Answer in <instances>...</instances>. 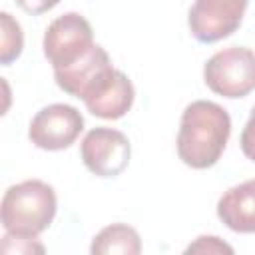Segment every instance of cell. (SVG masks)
<instances>
[{
    "label": "cell",
    "instance_id": "cell-1",
    "mask_svg": "<svg viewBox=\"0 0 255 255\" xmlns=\"http://www.w3.org/2000/svg\"><path fill=\"white\" fill-rule=\"evenodd\" d=\"M231 135V118L225 108L215 102H191L179 122L177 155L193 169L215 165Z\"/></svg>",
    "mask_w": 255,
    "mask_h": 255
},
{
    "label": "cell",
    "instance_id": "cell-2",
    "mask_svg": "<svg viewBox=\"0 0 255 255\" xmlns=\"http://www.w3.org/2000/svg\"><path fill=\"white\" fill-rule=\"evenodd\" d=\"M58 209L56 191L40 179H26L10 185L0 203V219L6 233L38 237L50 227Z\"/></svg>",
    "mask_w": 255,
    "mask_h": 255
},
{
    "label": "cell",
    "instance_id": "cell-3",
    "mask_svg": "<svg viewBox=\"0 0 255 255\" xmlns=\"http://www.w3.org/2000/svg\"><path fill=\"white\" fill-rule=\"evenodd\" d=\"M207 88L223 98H245L255 90V52L243 46H229L215 52L203 66Z\"/></svg>",
    "mask_w": 255,
    "mask_h": 255
},
{
    "label": "cell",
    "instance_id": "cell-4",
    "mask_svg": "<svg viewBox=\"0 0 255 255\" xmlns=\"http://www.w3.org/2000/svg\"><path fill=\"white\" fill-rule=\"evenodd\" d=\"M94 46V30L78 12H66L50 22L44 34V56L52 68H64L78 62Z\"/></svg>",
    "mask_w": 255,
    "mask_h": 255
},
{
    "label": "cell",
    "instance_id": "cell-5",
    "mask_svg": "<svg viewBox=\"0 0 255 255\" xmlns=\"http://www.w3.org/2000/svg\"><path fill=\"white\" fill-rule=\"evenodd\" d=\"M249 0H195L187 26L197 42L213 44L231 36L243 20Z\"/></svg>",
    "mask_w": 255,
    "mask_h": 255
},
{
    "label": "cell",
    "instance_id": "cell-6",
    "mask_svg": "<svg viewBox=\"0 0 255 255\" xmlns=\"http://www.w3.org/2000/svg\"><path fill=\"white\" fill-rule=\"evenodd\" d=\"M84 129V116L68 104H50L42 108L30 122V141L46 151L70 147Z\"/></svg>",
    "mask_w": 255,
    "mask_h": 255
},
{
    "label": "cell",
    "instance_id": "cell-7",
    "mask_svg": "<svg viewBox=\"0 0 255 255\" xmlns=\"http://www.w3.org/2000/svg\"><path fill=\"white\" fill-rule=\"evenodd\" d=\"M84 165L98 177L120 175L131 155V145L126 133L114 128H94L90 129L80 145Z\"/></svg>",
    "mask_w": 255,
    "mask_h": 255
},
{
    "label": "cell",
    "instance_id": "cell-8",
    "mask_svg": "<svg viewBox=\"0 0 255 255\" xmlns=\"http://www.w3.org/2000/svg\"><path fill=\"white\" fill-rule=\"evenodd\" d=\"M114 72L116 68L112 66L108 52L102 46L94 44L92 50L78 62L64 68H56L54 78L60 90L86 102L112 80Z\"/></svg>",
    "mask_w": 255,
    "mask_h": 255
},
{
    "label": "cell",
    "instance_id": "cell-9",
    "mask_svg": "<svg viewBox=\"0 0 255 255\" xmlns=\"http://www.w3.org/2000/svg\"><path fill=\"white\" fill-rule=\"evenodd\" d=\"M217 217L237 233H255V179L229 187L217 201Z\"/></svg>",
    "mask_w": 255,
    "mask_h": 255
},
{
    "label": "cell",
    "instance_id": "cell-10",
    "mask_svg": "<svg viewBox=\"0 0 255 255\" xmlns=\"http://www.w3.org/2000/svg\"><path fill=\"white\" fill-rule=\"evenodd\" d=\"M133 98H135V90H133L131 80L122 70H116L112 80L84 104H86L88 112L98 118L120 120L122 116H126L129 112Z\"/></svg>",
    "mask_w": 255,
    "mask_h": 255
},
{
    "label": "cell",
    "instance_id": "cell-11",
    "mask_svg": "<svg viewBox=\"0 0 255 255\" xmlns=\"http://www.w3.org/2000/svg\"><path fill=\"white\" fill-rule=\"evenodd\" d=\"M90 251L94 255H110V253L137 255L141 251V241L133 227L126 223H112L94 237Z\"/></svg>",
    "mask_w": 255,
    "mask_h": 255
},
{
    "label": "cell",
    "instance_id": "cell-12",
    "mask_svg": "<svg viewBox=\"0 0 255 255\" xmlns=\"http://www.w3.org/2000/svg\"><path fill=\"white\" fill-rule=\"evenodd\" d=\"M0 30H2V38H0V64L8 66V64H12L22 54L24 34H22L20 24L8 12L0 14Z\"/></svg>",
    "mask_w": 255,
    "mask_h": 255
},
{
    "label": "cell",
    "instance_id": "cell-13",
    "mask_svg": "<svg viewBox=\"0 0 255 255\" xmlns=\"http://www.w3.org/2000/svg\"><path fill=\"white\" fill-rule=\"evenodd\" d=\"M187 253H233V247H229L227 243H223L219 237L213 235H201L195 239V243H191L187 249Z\"/></svg>",
    "mask_w": 255,
    "mask_h": 255
},
{
    "label": "cell",
    "instance_id": "cell-14",
    "mask_svg": "<svg viewBox=\"0 0 255 255\" xmlns=\"http://www.w3.org/2000/svg\"><path fill=\"white\" fill-rule=\"evenodd\" d=\"M8 239L14 241V245L6 243V245H0V249L4 253H44V245L36 241V237H22V235H12V233H6Z\"/></svg>",
    "mask_w": 255,
    "mask_h": 255
},
{
    "label": "cell",
    "instance_id": "cell-15",
    "mask_svg": "<svg viewBox=\"0 0 255 255\" xmlns=\"http://www.w3.org/2000/svg\"><path fill=\"white\" fill-rule=\"evenodd\" d=\"M239 143H241L243 155H245L247 159L255 161V106H253V110H251V114H249V120H247V124H245V128H243V131H241Z\"/></svg>",
    "mask_w": 255,
    "mask_h": 255
},
{
    "label": "cell",
    "instance_id": "cell-16",
    "mask_svg": "<svg viewBox=\"0 0 255 255\" xmlns=\"http://www.w3.org/2000/svg\"><path fill=\"white\" fill-rule=\"evenodd\" d=\"M16 4L28 14H42L60 4V0H16Z\"/></svg>",
    "mask_w": 255,
    "mask_h": 255
}]
</instances>
